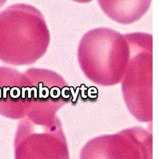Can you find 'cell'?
<instances>
[{
  "label": "cell",
  "mask_w": 159,
  "mask_h": 159,
  "mask_svg": "<svg viewBox=\"0 0 159 159\" xmlns=\"http://www.w3.org/2000/svg\"><path fill=\"white\" fill-rule=\"evenodd\" d=\"M130 57L122 80V95L130 114L141 122L152 121V36L125 34Z\"/></svg>",
  "instance_id": "3957f363"
},
{
  "label": "cell",
  "mask_w": 159,
  "mask_h": 159,
  "mask_svg": "<svg viewBox=\"0 0 159 159\" xmlns=\"http://www.w3.org/2000/svg\"><path fill=\"white\" fill-rule=\"evenodd\" d=\"M80 159H152V134L141 127L89 140Z\"/></svg>",
  "instance_id": "5b68a950"
},
{
  "label": "cell",
  "mask_w": 159,
  "mask_h": 159,
  "mask_svg": "<svg viewBox=\"0 0 159 159\" xmlns=\"http://www.w3.org/2000/svg\"><path fill=\"white\" fill-rule=\"evenodd\" d=\"M74 2H76L78 3H85L91 2L92 0H73Z\"/></svg>",
  "instance_id": "ba28073f"
},
{
  "label": "cell",
  "mask_w": 159,
  "mask_h": 159,
  "mask_svg": "<svg viewBox=\"0 0 159 159\" xmlns=\"http://www.w3.org/2000/svg\"><path fill=\"white\" fill-rule=\"evenodd\" d=\"M25 75L31 87V104L26 116L33 120H47L57 116L60 108L72 99L68 84L56 72L47 69L31 68Z\"/></svg>",
  "instance_id": "8992f818"
},
{
  "label": "cell",
  "mask_w": 159,
  "mask_h": 159,
  "mask_svg": "<svg viewBox=\"0 0 159 159\" xmlns=\"http://www.w3.org/2000/svg\"><path fill=\"white\" fill-rule=\"evenodd\" d=\"M16 159H70L57 116L47 120L27 118L20 123L16 138Z\"/></svg>",
  "instance_id": "277c9868"
},
{
  "label": "cell",
  "mask_w": 159,
  "mask_h": 159,
  "mask_svg": "<svg viewBox=\"0 0 159 159\" xmlns=\"http://www.w3.org/2000/svg\"><path fill=\"white\" fill-rule=\"evenodd\" d=\"M50 33L42 13L27 4H16L0 12V60L30 65L43 57Z\"/></svg>",
  "instance_id": "6da1fadb"
},
{
  "label": "cell",
  "mask_w": 159,
  "mask_h": 159,
  "mask_svg": "<svg viewBox=\"0 0 159 159\" xmlns=\"http://www.w3.org/2000/svg\"><path fill=\"white\" fill-rule=\"evenodd\" d=\"M152 0H98L108 17L122 24L139 20L148 10Z\"/></svg>",
  "instance_id": "52a82bcc"
},
{
  "label": "cell",
  "mask_w": 159,
  "mask_h": 159,
  "mask_svg": "<svg viewBox=\"0 0 159 159\" xmlns=\"http://www.w3.org/2000/svg\"><path fill=\"white\" fill-rule=\"evenodd\" d=\"M7 0H0V8H1L6 2Z\"/></svg>",
  "instance_id": "9c48e42d"
},
{
  "label": "cell",
  "mask_w": 159,
  "mask_h": 159,
  "mask_svg": "<svg viewBox=\"0 0 159 159\" xmlns=\"http://www.w3.org/2000/svg\"><path fill=\"white\" fill-rule=\"evenodd\" d=\"M130 57L125 35L108 28L87 32L78 49V62L85 76L103 87L121 82Z\"/></svg>",
  "instance_id": "7a4b0ae2"
}]
</instances>
